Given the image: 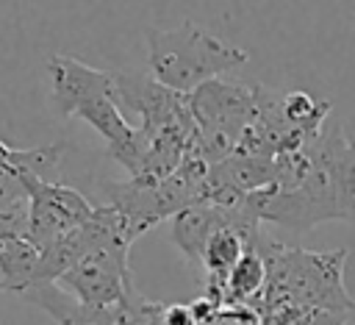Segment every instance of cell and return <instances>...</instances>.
<instances>
[{"instance_id":"obj_1","label":"cell","mask_w":355,"mask_h":325,"mask_svg":"<svg viewBox=\"0 0 355 325\" xmlns=\"http://www.w3.org/2000/svg\"><path fill=\"white\" fill-rule=\"evenodd\" d=\"M280 181L247 197L261 222L311 231L319 222H355V136L344 122H324L300 153L280 156Z\"/></svg>"},{"instance_id":"obj_2","label":"cell","mask_w":355,"mask_h":325,"mask_svg":"<svg viewBox=\"0 0 355 325\" xmlns=\"http://www.w3.org/2000/svg\"><path fill=\"white\" fill-rule=\"evenodd\" d=\"M258 250L266 258V289L255 306L261 325H294L308 311H352L355 300L344 286L347 250L311 253L286 247L261 233Z\"/></svg>"},{"instance_id":"obj_3","label":"cell","mask_w":355,"mask_h":325,"mask_svg":"<svg viewBox=\"0 0 355 325\" xmlns=\"http://www.w3.org/2000/svg\"><path fill=\"white\" fill-rule=\"evenodd\" d=\"M144 39L150 75L180 94H191L202 83L222 78L250 58L247 50L216 39L194 22H180L178 28H150Z\"/></svg>"},{"instance_id":"obj_4","label":"cell","mask_w":355,"mask_h":325,"mask_svg":"<svg viewBox=\"0 0 355 325\" xmlns=\"http://www.w3.org/2000/svg\"><path fill=\"white\" fill-rule=\"evenodd\" d=\"M189 106L197 125L194 158L216 164L239 150L255 117V86L214 78L189 94Z\"/></svg>"},{"instance_id":"obj_5","label":"cell","mask_w":355,"mask_h":325,"mask_svg":"<svg viewBox=\"0 0 355 325\" xmlns=\"http://www.w3.org/2000/svg\"><path fill=\"white\" fill-rule=\"evenodd\" d=\"M114 94L128 122L147 139L161 133H197L189 94L166 89L150 72L114 69Z\"/></svg>"},{"instance_id":"obj_6","label":"cell","mask_w":355,"mask_h":325,"mask_svg":"<svg viewBox=\"0 0 355 325\" xmlns=\"http://www.w3.org/2000/svg\"><path fill=\"white\" fill-rule=\"evenodd\" d=\"M130 244L122 233L108 236L86 256H80L55 283L86 306L116 308L136 294L130 269Z\"/></svg>"},{"instance_id":"obj_7","label":"cell","mask_w":355,"mask_h":325,"mask_svg":"<svg viewBox=\"0 0 355 325\" xmlns=\"http://www.w3.org/2000/svg\"><path fill=\"white\" fill-rule=\"evenodd\" d=\"M97 211V203L83 197L78 189L61 186L55 181H39L28 194L31 239L39 250L53 247L80 225H86Z\"/></svg>"},{"instance_id":"obj_8","label":"cell","mask_w":355,"mask_h":325,"mask_svg":"<svg viewBox=\"0 0 355 325\" xmlns=\"http://www.w3.org/2000/svg\"><path fill=\"white\" fill-rule=\"evenodd\" d=\"M61 156H64L61 142L17 150L0 139V211L19 200H28L33 183L50 181Z\"/></svg>"},{"instance_id":"obj_9","label":"cell","mask_w":355,"mask_h":325,"mask_svg":"<svg viewBox=\"0 0 355 325\" xmlns=\"http://www.w3.org/2000/svg\"><path fill=\"white\" fill-rule=\"evenodd\" d=\"M47 72L53 81V103L64 117H75L78 108L94 97L114 94V72L94 69L72 56H50Z\"/></svg>"},{"instance_id":"obj_10","label":"cell","mask_w":355,"mask_h":325,"mask_svg":"<svg viewBox=\"0 0 355 325\" xmlns=\"http://www.w3.org/2000/svg\"><path fill=\"white\" fill-rule=\"evenodd\" d=\"M239 208H241V203H236V206L200 203V206H191V208L180 211L172 219V242L186 256V261H191L194 267H200L202 250H205L208 239L214 236V231H219L222 225H227L239 214Z\"/></svg>"},{"instance_id":"obj_11","label":"cell","mask_w":355,"mask_h":325,"mask_svg":"<svg viewBox=\"0 0 355 325\" xmlns=\"http://www.w3.org/2000/svg\"><path fill=\"white\" fill-rule=\"evenodd\" d=\"M39 261H42V250L33 244L31 236L3 244L0 247V292L25 294L28 289H33Z\"/></svg>"},{"instance_id":"obj_12","label":"cell","mask_w":355,"mask_h":325,"mask_svg":"<svg viewBox=\"0 0 355 325\" xmlns=\"http://www.w3.org/2000/svg\"><path fill=\"white\" fill-rule=\"evenodd\" d=\"M266 289V258L261 256L258 244L244 253V258L233 267L222 289V306H258Z\"/></svg>"},{"instance_id":"obj_13","label":"cell","mask_w":355,"mask_h":325,"mask_svg":"<svg viewBox=\"0 0 355 325\" xmlns=\"http://www.w3.org/2000/svg\"><path fill=\"white\" fill-rule=\"evenodd\" d=\"M22 236H31L28 200H19V203L0 211V247L14 242V239H22Z\"/></svg>"},{"instance_id":"obj_14","label":"cell","mask_w":355,"mask_h":325,"mask_svg":"<svg viewBox=\"0 0 355 325\" xmlns=\"http://www.w3.org/2000/svg\"><path fill=\"white\" fill-rule=\"evenodd\" d=\"M294 325H347V311H308Z\"/></svg>"}]
</instances>
